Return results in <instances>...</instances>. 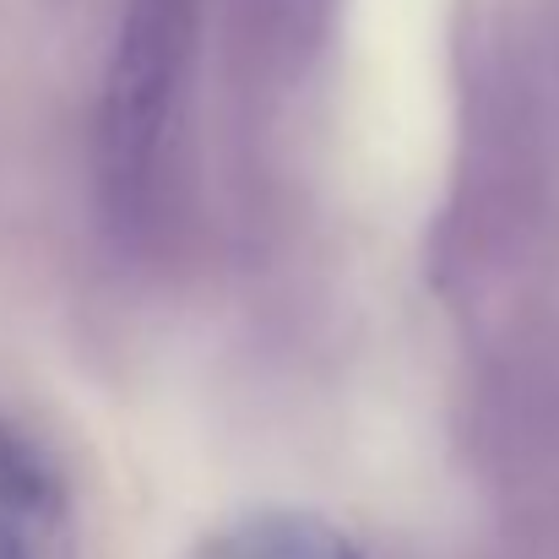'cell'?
<instances>
[{"mask_svg": "<svg viewBox=\"0 0 559 559\" xmlns=\"http://www.w3.org/2000/svg\"><path fill=\"white\" fill-rule=\"evenodd\" d=\"M190 22L195 0H131L104 87V131H98V164H104V201L115 223L136 228L153 206L180 76L190 60Z\"/></svg>", "mask_w": 559, "mask_h": 559, "instance_id": "obj_1", "label": "cell"}, {"mask_svg": "<svg viewBox=\"0 0 559 559\" xmlns=\"http://www.w3.org/2000/svg\"><path fill=\"white\" fill-rule=\"evenodd\" d=\"M0 559H66V495L49 456L0 424Z\"/></svg>", "mask_w": 559, "mask_h": 559, "instance_id": "obj_2", "label": "cell"}]
</instances>
